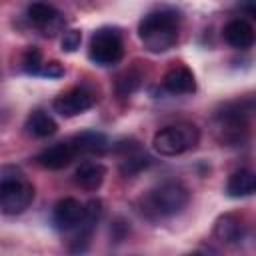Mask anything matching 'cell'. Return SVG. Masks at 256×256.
Here are the masks:
<instances>
[{
  "label": "cell",
  "mask_w": 256,
  "mask_h": 256,
  "mask_svg": "<svg viewBox=\"0 0 256 256\" xmlns=\"http://www.w3.org/2000/svg\"><path fill=\"white\" fill-rule=\"evenodd\" d=\"M180 24L182 16L174 8H156L150 10L138 24V38L144 44V48L152 54L168 52L176 46L180 36Z\"/></svg>",
  "instance_id": "cell-1"
},
{
  "label": "cell",
  "mask_w": 256,
  "mask_h": 256,
  "mask_svg": "<svg viewBox=\"0 0 256 256\" xmlns=\"http://www.w3.org/2000/svg\"><path fill=\"white\" fill-rule=\"evenodd\" d=\"M190 202V190L180 180H164L146 190L138 202V212L148 220H164L180 214Z\"/></svg>",
  "instance_id": "cell-2"
},
{
  "label": "cell",
  "mask_w": 256,
  "mask_h": 256,
  "mask_svg": "<svg viewBox=\"0 0 256 256\" xmlns=\"http://www.w3.org/2000/svg\"><path fill=\"white\" fill-rule=\"evenodd\" d=\"M254 112L252 98L232 100L214 112L218 140L226 146H244L250 134V116Z\"/></svg>",
  "instance_id": "cell-3"
},
{
  "label": "cell",
  "mask_w": 256,
  "mask_h": 256,
  "mask_svg": "<svg viewBox=\"0 0 256 256\" xmlns=\"http://www.w3.org/2000/svg\"><path fill=\"white\" fill-rule=\"evenodd\" d=\"M200 130L190 122H178L160 128L152 138V148L160 156H178L196 148Z\"/></svg>",
  "instance_id": "cell-4"
},
{
  "label": "cell",
  "mask_w": 256,
  "mask_h": 256,
  "mask_svg": "<svg viewBox=\"0 0 256 256\" xmlns=\"http://www.w3.org/2000/svg\"><path fill=\"white\" fill-rule=\"evenodd\" d=\"M34 200V186L18 170L0 176V210L4 214H22Z\"/></svg>",
  "instance_id": "cell-5"
},
{
  "label": "cell",
  "mask_w": 256,
  "mask_h": 256,
  "mask_svg": "<svg viewBox=\"0 0 256 256\" xmlns=\"http://www.w3.org/2000/svg\"><path fill=\"white\" fill-rule=\"evenodd\" d=\"M88 56L98 66H114L124 56V42L118 28L102 26L98 28L88 44Z\"/></svg>",
  "instance_id": "cell-6"
},
{
  "label": "cell",
  "mask_w": 256,
  "mask_h": 256,
  "mask_svg": "<svg viewBox=\"0 0 256 256\" xmlns=\"http://www.w3.org/2000/svg\"><path fill=\"white\" fill-rule=\"evenodd\" d=\"M102 212H104V208H102V202L98 198H92L88 204H84V218L74 228V236L68 244V250L72 256H82L88 250L92 232L96 230V226L102 218Z\"/></svg>",
  "instance_id": "cell-7"
},
{
  "label": "cell",
  "mask_w": 256,
  "mask_h": 256,
  "mask_svg": "<svg viewBox=\"0 0 256 256\" xmlns=\"http://www.w3.org/2000/svg\"><path fill=\"white\" fill-rule=\"evenodd\" d=\"M96 102V94L86 88V86H74L62 94H58L52 102V108L64 116V118H72V116H78L86 110H90Z\"/></svg>",
  "instance_id": "cell-8"
},
{
  "label": "cell",
  "mask_w": 256,
  "mask_h": 256,
  "mask_svg": "<svg viewBox=\"0 0 256 256\" xmlns=\"http://www.w3.org/2000/svg\"><path fill=\"white\" fill-rule=\"evenodd\" d=\"M26 14H28V20L48 38H54L58 32L64 30V24H66L64 14L58 8H54L52 4L34 2L28 6Z\"/></svg>",
  "instance_id": "cell-9"
},
{
  "label": "cell",
  "mask_w": 256,
  "mask_h": 256,
  "mask_svg": "<svg viewBox=\"0 0 256 256\" xmlns=\"http://www.w3.org/2000/svg\"><path fill=\"white\" fill-rule=\"evenodd\" d=\"M116 152H120L118 170L126 178L140 174L152 162V158L146 152H142V148H140V144L136 140H122V142H118L116 144Z\"/></svg>",
  "instance_id": "cell-10"
},
{
  "label": "cell",
  "mask_w": 256,
  "mask_h": 256,
  "mask_svg": "<svg viewBox=\"0 0 256 256\" xmlns=\"http://www.w3.org/2000/svg\"><path fill=\"white\" fill-rule=\"evenodd\" d=\"M76 156H78V152L72 146V142L64 140V142H56V144L44 148L42 152H38L34 160L38 166H42L46 170H62V168L70 166Z\"/></svg>",
  "instance_id": "cell-11"
},
{
  "label": "cell",
  "mask_w": 256,
  "mask_h": 256,
  "mask_svg": "<svg viewBox=\"0 0 256 256\" xmlns=\"http://www.w3.org/2000/svg\"><path fill=\"white\" fill-rule=\"evenodd\" d=\"M84 218V204H80L76 198H62L52 208V224L60 232L74 230Z\"/></svg>",
  "instance_id": "cell-12"
},
{
  "label": "cell",
  "mask_w": 256,
  "mask_h": 256,
  "mask_svg": "<svg viewBox=\"0 0 256 256\" xmlns=\"http://www.w3.org/2000/svg\"><path fill=\"white\" fill-rule=\"evenodd\" d=\"M162 84L172 94H192L196 90V78L192 70L184 64H174L172 68H168L162 78Z\"/></svg>",
  "instance_id": "cell-13"
},
{
  "label": "cell",
  "mask_w": 256,
  "mask_h": 256,
  "mask_svg": "<svg viewBox=\"0 0 256 256\" xmlns=\"http://www.w3.org/2000/svg\"><path fill=\"white\" fill-rule=\"evenodd\" d=\"M222 36L224 40L232 46V48H240V50H246L254 44V28L250 22H246L244 18H234L230 20L224 30H222Z\"/></svg>",
  "instance_id": "cell-14"
},
{
  "label": "cell",
  "mask_w": 256,
  "mask_h": 256,
  "mask_svg": "<svg viewBox=\"0 0 256 256\" xmlns=\"http://www.w3.org/2000/svg\"><path fill=\"white\" fill-rule=\"evenodd\" d=\"M214 238L222 244H238L244 238V224L240 216L228 212L214 222Z\"/></svg>",
  "instance_id": "cell-15"
},
{
  "label": "cell",
  "mask_w": 256,
  "mask_h": 256,
  "mask_svg": "<svg viewBox=\"0 0 256 256\" xmlns=\"http://www.w3.org/2000/svg\"><path fill=\"white\" fill-rule=\"evenodd\" d=\"M70 142L78 154H104L110 148L108 136L96 130H84L80 134H74Z\"/></svg>",
  "instance_id": "cell-16"
},
{
  "label": "cell",
  "mask_w": 256,
  "mask_h": 256,
  "mask_svg": "<svg viewBox=\"0 0 256 256\" xmlns=\"http://www.w3.org/2000/svg\"><path fill=\"white\" fill-rule=\"evenodd\" d=\"M104 178H106V168L98 162H82L74 172L76 186H80L82 190H88V192L98 190L102 186Z\"/></svg>",
  "instance_id": "cell-17"
},
{
  "label": "cell",
  "mask_w": 256,
  "mask_h": 256,
  "mask_svg": "<svg viewBox=\"0 0 256 256\" xmlns=\"http://www.w3.org/2000/svg\"><path fill=\"white\" fill-rule=\"evenodd\" d=\"M256 192V176L248 168H240L228 176L226 194L230 198H246Z\"/></svg>",
  "instance_id": "cell-18"
},
{
  "label": "cell",
  "mask_w": 256,
  "mask_h": 256,
  "mask_svg": "<svg viewBox=\"0 0 256 256\" xmlns=\"http://www.w3.org/2000/svg\"><path fill=\"white\" fill-rule=\"evenodd\" d=\"M26 130H28V134H32L36 138H46V136H52L58 130V124L48 112L34 110L26 118Z\"/></svg>",
  "instance_id": "cell-19"
},
{
  "label": "cell",
  "mask_w": 256,
  "mask_h": 256,
  "mask_svg": "<svg viewBox=\"0 0 256 256\" xmlns=\"http://www.w3.org/2000/svg\"><path fill=\"white\" fill-rule=\"evenodd\" d=\"M140 84H142V72L132 66V68L124 70V72L116 78L114 88H116V94H118L120 98H126V96H130V94H134V92L140 88Z\"/></svg>",
  "instance_id": "cell-20"
},
{
  "label": "cell",
  "mask_w": 256,
  "mask_h": 256,
  "mask_svg": "<svg viewBox=\"0 0 256 256\" xmlns=\"http://www.w3.org/2000/svg\"><path fill=\"white\" fill-rule=\"evenodd\" d=\"M44 66V58H42V52L36 48V46H30L26 48V52L22 54V68L26 74H34V76H40V70Z\"/></svg>",
  "instance_id": "cell-21"
},
{
  "label": "cell",
  "mask_w": 256,
  "mask_h": 256,
  "mask_svg": "<svg viewBox=\"0 0 256 256\" xmlns=\"http://www.w3.org/2000/svg\"><path fill=\"white\" fill-rule=\"evenodd\" d=\"M80 42H82V32L72 28V30H66L64 36H62V50L64 52H76L80 48Z\"/></svg>",
  "instance_id": "cell-22"
},
{
  "label": "cell",
  "mask_w": 256,
  "mask_h": 256,
  "mask_svg": "<svg viewBox=\"0 0 256 256\" xmlns=\"http://www.w3.org/2000/svg\"><path fill=\"white\" fill-rule=\"evenodd\" d=\"M64 74V68L58 60H48L44 62L42 70H40V76H48V78H60Z\"/></svg>",
  "instance_id": "cell-23"
},
{
  "label": "cell",
  "mask_w": 256,
  "mask_h": 256,
  "mask_svg": "<svg viewBox=\"0 0 256 256\" xmlns=\"http://www.w3.org/2000/svg\"><path fill=\"white\" fill-rule=\"evenodd\" d=\"M186 256H206L202 250H194V252H190V254H186Z\"/></svg>",
  "instance_id": "cell-24"
}]
</instances>
